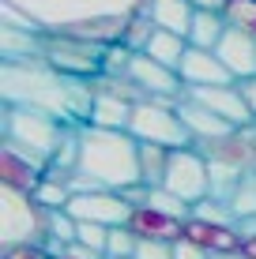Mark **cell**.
<instances>
[{
    "mask_svg": "<svg viewBox=\"0 0 256 259\" xmlns=\"http://www.w3.org/2000/svg\"><path fill=\"white\" fill-rule=\"evenodd\" d=\"M0 102L23 105V109H42L49 117L79 128V124L91 120L94 83L57 71L46 57L0 60Z\"/></svg>",
    "mask_w": 256,
    "mask_h": 259,
    "instance_id": "6da1fadb",
    "label": "cell"
},
{
    "mask_svg": "<svg viewBox=\"0 0 256 259\" xmlns=\"http://www.w3.org/2000/svg\"><path fill=\"white\" fill-rule=\"evenodd\" d=\"M68 184H72V192H91V188L128 192L136 184H143V177H139V139L132 132L79 124V165Z\"/></svg>",
    "mask_w": 256,
    "mask_h": 259,
    "instance_id": "7a4b0ae2",
    "label": "cell"
},
{
    "mask_svg": "<svg viewBox=\"0 0 256 259\" xmlns=\"http://www.w3.org/2000/svg\"><path fill=\"white\" fill-rule=\"evenodd\" d=\"M8 4L26 12L46 34H68L98 19H132L136 12H143L147 0H8Z\"/></svg>",
    "mask_w": 256,
    "mask_h": 259,
    "instance_id": "3957f363",
    "label": "cell"
},
{
    "mask_svg": "<svg viewBox=\"0 0 256 259\" xmlns=\"http://www.w3.org/2000/svg\"><path fill=\"white\" fill-rule=\"evenodd\" d=\"M72 124L49 117L42 109H23V105H4V147L19 150L34 165L49 169L53 154H57L60 139L68 136Z\"/></svg>",
    "mask_w": 256,
    "mask_h": 259,
    "instance_id": "277c9868",
    "label": "cell"
},
{
    "mask_svg": "<svg viewBox=\"0 0 256 259\" xmlns=\"http://www.w3.org/2000/svg\"><path fill=\"white\" fill-rule=\"evenodd\" d=\"M46 207L30 192L0 184V244H42L46 240Z\"/></svg>",
    "mask_w": 256,
    "mask_h": 259,
    "instance_id": "5b68a950",
    "label": "cell"
},
{
    "mask_svg": "<svg viewBox=\"0 0 256 259\" xmlns=\"http://www.w3.org/2000/svg\"><path fill=\"white\" fill-rule=\"evenodd\" d=\"M128 132L139 143H158V147H170V150L196 147L192 136H189V128H185V120H181V113H177V105L162 102V98H143V102H136Z\"/></svg>",
    "mask_w": 256,
    "mask_h": 259,
    "instance_id": "8992f818",
    "label": "cell"
},
{
    "mask_svg": "<svg viewBox=\"0 0 256 259\" xmlns=\"http://www.w3.org/2000/svg\"><path fill=\"white\" fill-rule=\"evenodd\" d=\"M42 57L57 71H64L72 79H83V83H98L105 75V49L91 46V41H79V38H68V34H49Z\"/></svg>",
    "mask_w": 256,
    "mask_h": 259,
    "instance_id": "52a82bcc",
    "label": "cell"
},
{
    "mask_svg": "<svg viewBox=\"0 0 256 259\" xmlns=\"http://www.w3.org/2000/svg\"><path fill=\"white\" fill-rule=\"evenodd\" d=\"M158 188H170L173 195H181L185 203L196 207L200 199L211 195V165L207 154L200 147H177L170 150V165H166V177Z\"/></svg>",
    "mask_w": 256,
    "mask_h": 259,
    "instance_id": "ba28073f",
    "label": "cell"
},
{
    "mask_svg": "<svg viewBox=\"0 0 256 259\" xmlns=\"http://www.w3.org/2000/svg\"><path fill=\"white\" fill-rule=\"evenodd\" d=\"M68 214L76 222H98V226H128L136 207L125 199V192H109V188H91V192H76L68 203Z\"/></svg>",
    "mask_w": 256,
    "mask_h": 259,
    "instance_id": "9c48e42d",
    "label": "cell"
},
{
    "mask_svg": "<svg viewBox=\"0 0 256 259\" xmlns=\"http://www.w3.org/2000/svg\"><path fill=\"white\" fill-rule=\"evenodd\" d=\"M128 79L136 83V91L143 94V98H162V102H173V105H181V98H185L181 75L173 68L158 64V60L147 57V53H136V57H132Z\"/></svg>",
    "mask_w": 256,
    "mask_h": 259,
    "instance_id": "30bf717a",
    "label": "cell"
},
{
    "mask_svg": "<svg viewBox=\"0 0 256 259\" xmlns=\"http://www.w3.org/2000/svg\"><path fill=\"white\" fill-rule=\"evenodd\" d=\"M185 98H192V102L207 105L211 113H218L226 124H234L237 132L252 128L256 117L249 109V102L241 98V87L237 83H223V87H185Z\"/></svg>",
    "mask_w": 256,
    "mask_h": 259,
    "instance_id": "8fae6325",
    "label": "cell"
},
{
    "mask_svg": "<svg viewBox=\"0 0 256 259\" xmlns=\"http://www.w3.org/2000/svg\"><path fill=\"white\" fill-rule=\"evenodd\" d=\"M177 113H181V120H185V128H189V136H192L196 147H215V143L230 139L234 132H237L234 124H226L218 113H211L207 105L192 102V98H181Z\"/></svg>",
    "mask_w": 256,
    "mask_h": 259,
    "instance_id": "7c38bea8",
    "label": "cell"
},
{
    "mask_svg": "<svg viewBox=\"0 0 256 259\" xmlns=\"http://www.w3.org/2000/svg\"><path fill=\"white\" fill-rule=\"evenodd\" d=\"M177 75H181L185 87H223V83H237V79L230 75V68L218 60L215 49H196V46H189L181 68H177Z\"/></svg>",
    "mask_w": 256,
    "mask_h": 259,
    "instance_id": "4fadbf2b",
    "label": "cell"
},
{
    "mask_svg": "<svg viewBox=\"0 0 256 259\" xmlns=\"http://www.w3.org/2000/svg\"><path fill=\"white\" fill-rule=\"evenodd\" d=\"M215 53H218V60L230 68L234 79H252L256 75V38L252 34L237 30V26H226V34L215 46Z\"/></svg>",
    "mask_w": 256,
    "mask_h": 259,
    "instance_id": "5bb4252c",
    "label": "cell"
},
{
    "mask_svg": "<svg viewBox=\"0 0 256 259\" xmlns=\"http://www.w3.org/2000/svg\"><path fill=\"white\" fill-rule=\"evenodd\" d=\"M185 237L204 244L211 255L218 252H241L245 248V237L237 226H211V222H200V218H189L185 222Z\"/></svg>",
    "mask_w": 256,
    "mask_h": 259,
    "instance_id": "9a60e30c",
    "label": "cell"
},
{
    "mask_svg": "<svg viewBox=\"0 0 256 259\" xmlns=\"http://www.w3.org/2000/svg\"><path fill=\"white\" fill-rule=\"evenodd\" d=\"M46 177V169L34 165L30 158H23L19 150L12 147H0V184L8 188H19V192H34Z\"/></svg>",
    "mask_w": 256,
    "mask_h": 259,
    "instance_id": "2e32d148",
    "label": "cell"
},
{
    "mask_svg": "<svg viewBox=\"0 0 256 259\" xmlns=\"http://www.w3.org/2000/svg\"><path fill=\"white\" fill-rule=\"evenodd\" d=\"M143 12L151 15V23L158 26V30H170V34L189 38V26H192L196 8H192L189 0H147Z\"/></svg>",
    "mask_w": 256,
    "mask_h": 259,
    "instance_id": "e0dca14e",
    "label": "cell"
},
{
    "mask_svg": "<svg viewBox=\"0 0 256 259\" xmlns=\"http://www.w3.org/2000/svg\"><path fill=\"white\" fill-rule=\"evenodd\" d=\"M128 226L136 229L139 237H147V240H181L185 237V222L170 218V214H158L151 207H136Z\"/></svg>",
    "mask_w": 256,
    "mask_h": 259,
    "instance_id": "ac0fdd59",
    "label": "cell"
},
{
    "mask_svg": "<svg viewBox=\"0 0 256 259\" xmlns=\"http://www.w3.org/2000/svg\"><path fill=\"white\" fill-rule=\"evenodd\" d=\"M49 34L42 30H19V26H0V60H23L42 57Z\"/></svg>",
    "mask_w": 256,
    "mask_h": 259,
    "instance_id": "d6986e66",
    "label": "cell"
},
{
    "mask_svg": "<svg viewBox=\"0 0 256 259\" xmlns=\"http://www.w3.org/2000/svg\"><path fill=\"white\" fill-rule=\"evenodd\" d=\"M226 26H230V23H226L223 12H204V8H196L192 26H189V46H196V49H215L218 41H223Z\"/></svg>",
    "mask_w": 256,
    "mask_h": 259,
    "instance_id": "ffe728a7",
    "label": "cell"
},
{
    "mask_svg": "<svg viewBox=\"0 0 256 259\" xmlns=\"http://www.w3.org/2000/svg\"><path fill=\"white\" fill-rule=\"evenodd\" d=\"M143 53H147V57H155L158 64H166V68L177 71L181 60H185V53H189V38L170 34V30H158V26H155V34H151V41H147Z\"/></svg>",
    "mask_w": 256,
    "mask_h": 259,
    "instance_id": "44dd1931",
    "label": "cell"
},
{
    "mask_svg": "<svg viewBox=\"0 0 256 259\" xmlns=\"http://www.w3.org/2000/svg\"><path fill=\"white\" fill-rule=\"evenodd\" d=\"M170 165V147H158V143H139V177H143L147 188H158Z\"/></svg>",
    "mask_w": 256,
    "mask_h": 259,
    "instance_id": "7402d4cb",
    "label": "cell"
},
{
    "mask_svg": "<svg viewBox=\"0 0 256 259\" xmlns=\"http://www.w3.org/2000/svg\"><path fill=\"white\" fill-rule=\"evenodd\" d=\"M34 195V199H38L42 203V207H46V210H68V203H72V184H68V181H60V177H42V184H38V188H34L30 192Z\"/></svg>",
    "mask_w": 256,
    "mask_h": 259,
    "instance_id": "603a6c76",
    "label": "cell"
},
{
    "mask_svg": "<svg viewBox=\"0 0 256 259\" xmlns=\"http://www.w3.org/2000/svg\"><path fill=\"white\" fill-rule=\"evenodd\" d=\"M226 203H230L237 226H241V222H249V218H256V169H249V173L241 177V184L234 188V195H230Z\"/></svg>",
    "mask_w": 256,
    "mask_h": 259,
    "instance_id": "cb8c5ba5",
    "label": "cell"
},
{
    "mask_svg": "<svg viewBox=\"0 0 256 259\" xmlns=\"http://www.w3.org/2000/svg\"><path fill=\"white\" fill-rule=\"evenodd\" d=\"M143 207H151L158 214H170V218H177V222H189L192 218V203H185L181 195H173L170 188H151Z\"/></svg>",
    "mask_w": 256,
    "mask_h": 259,
    "instance_id": "d4e9b609",
    "label": "cell"
},
{
    "mask_svg": "<svg viewBox=\"0 0 256 259\" xmlns=\"http://www.w3.org/2000/svg\"><path fill=\"white\" fill-rule=\"evenodd\" d=\"M192 218H200V222H211V226H237V218H234L230 203H226V199H215V195L200 199L196 207H192Z\"/></svg>",
    "mask_w": 256,
    "mask_h": 259,
    "instance_id": "484cf974",
    "label": "cell"
},
{
    "mask_svg": "<svg viewBox=\"0 0 256 259\" xmlns=\"http://www.w3.org/2000/svg\"><path fill=\"white\" fill-rule=\"evenodd\" d=\"M139 248V233L132 226H113L109 229V244H105V259H132Z\"/></svg>",
    "mask_w": 256,
    "mask_h": 259,
    "instance_id": "4316f807",
    "label": "cell"
},
{
    "mask_svg": "<svg viewBox=\"0 0 256 259\" xmlns=\"http://www.w3.org/2000/svg\"><path fill=\"white\" fill-rule=\"evenodd\" d=\"M151 34H155V23H151V15L147 12H136L128 19V26H125V46L132 49V53H143L147 49V41H151Z\"/></svg>",
    "mask_w": 256,
    "mask_h": 259,
    "instance_id": "83f0119b",
    "label": "cell"
},
{
    "mask_svg": "<svg viewBox=\"0 0 256 259\" xmlns=\"http://www.w3.org/2000/svg\"><path fill=\"white\" fill-rule=\"evenodd\" d=\"M223 15H226L230 26H237V30H245V34L256 38V0H226Z\"/></svg>",
    "mask_w": 256,
    "mask_h": 259,
    "instance_id": "f1b7e54d",
    "label": "cell"
},
{
    "mask_svg": "<svg viewBox=\"0 0 256 259\" xmlns=\"http://www.w3.org/2000/svg\"><path fill=\"white\" fill-rule=\"evenodd\" d=\"M76 240L105 255V244H109V226H98V222H79V229H76Z\"/></svg>",
    "mask_w": 256,
    "mask_h": 259,
    "instance_id": "f546056e",
    "label": "cell"
},
{
    "mask_svg": "<svg viewBox=\"0 0 256 259\" xmlns=\"http://www.w3.org/2000/svg\"><path fill=\"white\" fill-rule=\"evenodd\" d=\"M132 259H173V240H147L139 237V248Z\"/></svg>",
    "mask_w": 256,
    "mask_h": 259,
    "instance_id": "4dcf8cb0",
    "label": "cell"
},
{
    "mask_svg": "<svg viewBox=\"0 0 256 259\" xmlns=\"http://www.w3.org/2000/svg\"><path fill=\"white\" fill-rule=\"evenodd\" d=\"M173 259H211V252L204 244H196V240L181 237V240H173Z\"/></svg>",
    "mask_w": 256,
    "mask_h": 259,
    "instance_id": "1f68e13d",
    "label": "cell"
},
{
    "mask_svg": "<svg viewBox=\"0 0 256 259\" xmlns=\"http://www.w3.org/2000/svg\"><path fill=\"white\" fill-rule=\"evenodd\" d=\"M4 259H53L46 244H15L4 248Z\"/></svg>",
    "mask_w": 256,
    "mask_h": 259,
    "instance_id": "d6a6232c",
    "label": "cell"
},
{
    "mask_svg": "<svg viewBox=\"0 0 256 259\" xmlns=\"http://www.w3.org/2000/svg\"><path fill=\"white\" fill-rule=\"evenodd\" d=\"M64 259H105L102 252H94V248H87V244H68V252H64Z\"/></svg>",
    "mask_w": 256,
    "mask_h": 259,
    "instance_id": "836d02e7",
    "label": "cell"
},
{
    "mask_svg": "<svg viewBox=\"0 0 256 259\" xmlns=\"http://www.w3.org/2000/svg\"><path fill=\"white\" fill-rule=\"evenodd\" d=\"M237 87H241V98L249 102V109H252V117H256V75L252 79H237Z\"/></svg>",
    "mask_w": 256,
    "mask_h": 259,
    "instance_id": "e575fe53",
    "label": "cell"
},
{
    "mask_svg": "<svg viewBox=\"0 0 256 259\" xmlns=\"http://www.w3.org/2000/svg\"><path fill=\"white\" fill-rule=\"evenodd\" d=\"M192 8H204V12H223L226 8V0H189Z\"/></svg>",
    "mask_w": 256,
    "mask_h": 259,
    "instance_id": "d590c367",
    "label": "cell"
},
{
    "mask_svg": "<svg viewBox=\"0 0 256 259\" xmlns=\"http://www.w3.org/2000/svg\"><path fill=\"white\" fill-rule=\"evenodd\" d=\"M249 259H256V237H245V248H241Z\"/></svg>",
    "mask_w": 256,
    "mask_h": 259,
    "instance_id": "8d00e7d4",
    "label": "cell"
},
{
    "mask_svg": "<svg viewBox=\"0 0 256 259\" xmlns=\"http://www.w3.org/2000/svg\"><path fill=\"white\" fill-rule=\"evenodd\" d=\"M211 259H249L245 252H218V255H211Z\"/></svg>",
    "mask_w": 256,
    "mask_h": 259,
    "instance_id": "74e56055",
    "label": "cell"
}]
</instances>
